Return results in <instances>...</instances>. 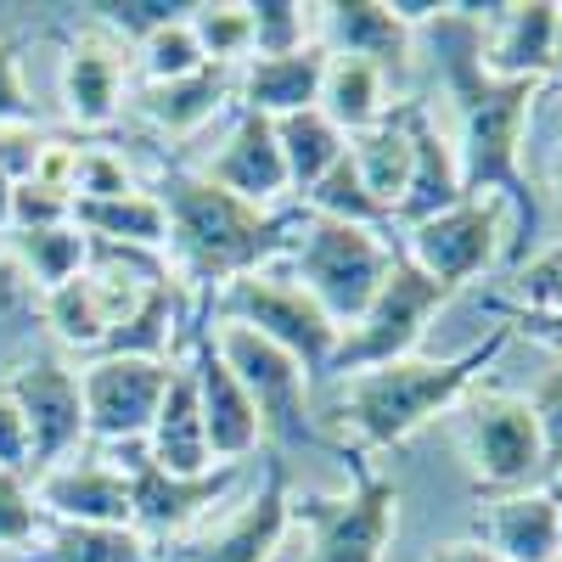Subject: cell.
I'll return each mask as SVG.
<instances>
[{
    "instance_id": "obj_1",
    "label": "cell",
    "mask_w": 562,
    "mask_h": 562,
    "mask_svg": "<svg viewBox=\"0 0 562 562\" xmlns=\"http://www.w3.org/2000/svg\"><path fill=\"white\" fill-rule=\"evenodd\" d=\"M501 7L479 18V7H445L428 34L439 45L445 90L456 102V158H461V192L467 198H501L512 214L506 259L518 270L540 243V198L524 175L529 147V113L540 85L535 79H501L484 68V29Z\"/></svg>"
},
{
    "instance_id": "obj_2",
    "label": "cell",
    "mask_w": 562,
    "mask_h": 562,
    "mask_svg": "<svg viewBox=\"0 0 562 562\" xmlns=\"http://www.w3.org/2000/svg\"><path fill=\"white\" fill-rule=\"evenodd\" d=\"M158 203L169 214V259L192 288L220 293L225 281L270 270L276 259H288L299 237V214L288 209H254L243 198L220 192L203 169H164Z\"/></svg>"
},
{
    "instance_id": "obj_3",
    "label": "cell",
    "mask_w": 562,
    "mask_h": 562,
    "mask_svg": "<svg viewBox=\"0 0 562 562\" xmlns=\"http://www.w3.org/2000/svg\"><path fill=\"white\" fill-rule=\"evenodd\" d=\"M512 344V326H495V333L461 355L428 360L411 355L394 366H371L355 371V378L338 383V422L355 434V450H400L411 434H422L428 422L450 416L467 394L479 389V378L501 360V349Z\"/></svg>"
},
{
    "instance_id": "obj_4",
    "label": "cell",
    "mask_w": 562,
    "mask_h": 562,
    "mask_svg": "<svg viewBox=\"0 0 562 562\" xmlns=\"http://www.w3.org/2000/svg\"><path fill=\"white\" fill-rule=\"evenodd\" d=\"M158 281H169V265L158 254L90 243V265L74 281H63L57 293H40V326L63 349L102 355L135 321V310L147 304V293L158 288Z\"/></svg>"
},
{
    "instance_id": "obj_5",
    "label": "cell",
    "mask_w": 562,
    "mask_h": 562,
    "mask_svg": "<svg viewBox=\"0 0 562 562\" xmlns=\"http://www.w3.org/2000/svg\"><path fill=\"white\" fill-rule=\"evenodd\" d=\"M394 254H400V248H389L383 231L304 214V220H299V237H293V248H288V276L299 281V288H304L326 315H333V326L344 333V326H355L360 310L378 299Z\"/></svg>"
},
{
    "instance_id": "obj_6",
    "label": "cell",
    "mask_w": 562,
    "mask_h": 562,
    "mask_svg": "<svg viewBox=\"0 0 562 562\" xmlns=\"http://www.w3.org/2000/svg\"><path fill=\"white\" fill-rule=\"evenodd\" d=\"M450 304V288L434 276H422L405 254H394L389 276L378 299L360 310L355 326H344V338L326 360V378H355V371H371V366H394V360H411L428 338V326L439 321V310Z\"/></svg>"
},
{
    "instance_id": "obj_7",
    "label": "cell",
    "mask_w": 562,
    "mask_h": 562,
    "mask_svg": "<svg viewBox=\"0 0 562 562\" xmlns=\"http://www.w3.org/2000/svg\"><path fill=\"white\" fill-rule=\"evenodd\" d=\"M293 524L310 529L304 562H389V546L400 529V490L355 450L349 490L344 495H299Z\"/></svg>"
},
{
    "instance_id": "obj_8",
    "label": "cell",
    "mask_w": 562,
    "mask_h": 562,
    "mask_svg": "<svg viewBox=\"0 0 562 562\" xmlns=\"http://www.w3.org/2000/svg\"><path fill=\"white\" fill-rule=\"evenodd\" d=\"M450 416H456V439H461V456H467V467H473L479 490L518 495V490H535V479L551 473L535 405L524 394L473 389Z\"/></svg>"
},
{
    "instance_id": "obj_9",
    "label": "cell",
    "mask_w": 562,
    "mask_h": 562,
    "mask_svg": "<svg viewBox=\"0 0 562 562\" xmlns=\"http://www.w3.org/2000/svg\"><path fill=\"white\" fill-rule=\"evenodd\" d=\"M214 315L220 321H243L254 326L259 338H270L276 349H288L310 378H326V360H333L338 349V326L333 315H326L299 281L288 270H254V276H237L225 281V288L214 293Z\"/></svg>"
},
{
    "instance_id": "obj_10",
    "label": "cell",
    "mask_w": 562,
    "mask_h": 562,
    "mask_svg": "<svg viewBox=\"0 0 562 562\" xmlns=\"http://www.w3.org/2000/svg\"><path fill=\"white\" fill-rule=\"evenodd\" d=\"M209 333H214V349H220L225 371L254 400V411L265 422V439H281V445L310 439V383H315L310 371L243 321H214Z\"/></svg>"
},
{
    "instance_id": "obj_11",
    "label": "cell",
    "mask_w": 562,
    "mask_h": 562,
    "mask_svg": "<svg viewBox=\"0 0 562 562\" xmlns=\"http://www.w3.org/2000/svg\"><path fill=\"white\" fill-rule=\"evenodd\" d=\"M175 378V360L153 355H90L79 366V400H85V434L102 450L135 445L153 434Z\"/></svg>"
},
{
    "instance_id": "obj_12",
    "label": "cell",
    "mask_w": 562,
    "mask_h": 562,
    "mask_svg": "<svg viewBox=\"0 0 562 562\" xmlns=\"http://www.w3.org/2000/svg\"><path fill=\"white\" fill-rule=\"evenodd\" d=\"M506 237H512V214L501 198H461L456 209L405 231V259L456 293L506 259Z\"/></svg>"
},
{
    "instance_id": "obj_13",
    "label": "cell",
    "mask_w": 562,
    "mask_h": 562,
    "mask_svg": "<svg viewBox=\"0 0 562 562\" xmlns=\"http://www.w3.org/2000/svg\"><path fill=\"white\" fill-rule=\"evenodd\" d=\"M108 461L130 479V506H135V535H192L203 518H214V506H225L231 484L243 479V467H214L198 479H175L147 456V439L135 445H113Z\"/></svg>"
},
{
    "instance_id": "obj_14",
    "label": "cell",
    "mask_w": 562,
    "mask_h": 562,
    "mask_svg": "<svg viewBox=\"0 0 562 562\" xmlns=\"http://www.w3.org/2000/svg\"><path fill=\"white\" fill-rule=\"evenodd\" d=\"M0 389L12 394V405L29 422V445H34V473L79 456L85 434V400H79V371L63 355H23Z\"/></svg>"
},
{
    "instance_id": "obj_15",
    "label": "cell",
    "mask_w": 562,
    "mask_h": 562,
    "mask_svg": "<svg viewBox=\"0 0 562 562\" xmlns=\"http://www.w3.org/2000/svg\"><path fill=\"white\" fill-rule=\"evenodd\" d=\"M293 529V490H288V467L270 461L265 484L231 512V518L209 524L203 535L186 540V562H276L281 540Z\"/></svg>"
},
{
    "instance_id": "obj_16",
    "label": "cell",
    "mask_w": 562,
    "mask_h": 562,
    "mask_svg": "<svg viewBox=\"0 0 562 562\" xmlns=\"http://www.w3.org/2000/svg\"><path fill=\"white\" fill-rule=\"evenodd\" d=\"M186 371L198 383V405H203V434H209V456L220 467H243L259 445H265V422L254 411V400L243 394V383L225 371L214 333L198 326L192 333V355H186Z\"/></svg>"
},
{
    "instance_id": "obj_17",
    "label": "cell",
    "mask_w": 562,
    "mask_h": 562,
    "mask_svg": "<svg viewBox=\"0 0 562 562\" xmlns=\"http://www.w3.org/2000/svg\"><path fill=\"white\" fill-rule=\"evenodd\" d=\"M34 501L45 524H108V529H135L130 506V479L108 456H68L45 467L34 479Z\"/></svg>"
},
{
    "instance_id": "obj_18",
    "label": "cell",
    "mask_w": 562,
    "mask_h": 562,
    "mask_svg": "<svg viewBox=\"0 0 562 562\" xmlns=\"http://www.w3.org/2000/svg\"><path fill=\"white\" fill-rule=\"evenodd\" d=\"M130 97V45L90 23L63 57V108L79 130H108Z\"/></svg>"
},
{
    "instance_id": "obj_19",
    "label": "cell",
    "mask_w": 562,
    "mask_h": 562,
    "mask_svg": "<svg viewBox=\"0 0 562 562\" xmlns=\"http://www.w3.org/2000/svg\"><path fill=\"white\" fill-rule=\"evenodd\" d=\"M405 130H411V180H405V198L394 203V225H422L445 209H456L461 192V158H456V140L439 130V119L428 113V102H405Z\"/></svg>"
},
{
    "instance_id": "obj_20",
    "label": "cell",
    "mask_w": 562,
    "mask_h": 562,
    "mask_svg": "<svg viewBox=\"0 0 562 562\" xmlns=\"http://www.w3.org/2000/svg\"><path fill=\"white\" fill-rule=\"evenodd\" d=\"M203 175L220 192L243 198L254 209H276L281 198H293L288 164H281V147H276V124L259 113H237V124H231V135L220 140V153L209 158Z\"/></svg>"
},
{
    "instance_id": "obj_21",
    "label": "cell",
    "mask_w": 562,
    "mask_h": 562,
    "mask_svg": "<svg viewBox=\"0 0 562 562\" xmlns=\"http://www.w3.org/2000/svg\"><path fill=\"white\" fill-rule=\"evenodd\" d=\"M562 45V7L557 0H518V7H501L484 29V68L501 79H551Z\"/></svg>"
},
{
    "instance_id": "obj_22",
    "label": "cell",
    "mask_w": 562,
    "mask_h": 562,
    "mask_svg": "<svg viewBox=\"0 0 562 562\" xmlns=\"http://www.w3.org/2000/svg\"><path fill=\"white\" fill-rule=\"evenodd\" d=\"M315 40L326 57H360L383 74H405L411 29L394 18L389 0H333L315 7Z\"/></svg>"
},
{
    "instance_id": "obj_23",
    "label": "cell",
    "mask_w": 562,
    "mask_h": 562,
    "mask_svg": "<svg viewBox=\"0 0 562 562\" xmlns=\"http://www.w3.org/2000/svg\"><path fill=\"white\" fill-rule=\"evenodd\" d=\"M479 540L501 562H551V557H562V490L495 495L479 512Z\"/></svg>"
},
{
    "instance_id": "obj_24",
    "label": "cell",
    "mask_w": 562,
    "mask_h": 562,
    "mask_svg": "<svg viewBox=\"0 0 562 562\" xmlns=\"http://www.w3.org/2000/svg\"><path fill=\"white\" fill-rule=\"evenodd\" d=\"M321 74H326L321 45H304V52H293V57H248L237 68V108L259 113V119L304 113L321 97Z\"/></svg>"
},
{
    "instance_id": "obj_25",
    "label": "cell",
    "mask_w": 562,
    "mask_h": 562,
    "mask_svg": "<svg viewBox=\"0 0 562 562\" xmlns=\"http://www.w3.org/2000/svg\"><path fill=\"white\" fill-rule=\"evenodd\" d=\"M225 102H237V68H203V74L135 90V113L147 119L158 135H169V140L198 135Z\"/></svg>"
},
{
    "instance_id": "obj_26",
    "label": "cell",
    "mask_w": 562,
    "mask_h": 562,
    "mask_svg": "<svg viewBox=\"0 0 562 562\" xmlns=\"http://www.w3.org/2000/svg\"><path fill=\"white\" fill-rule=\"evenodd\" d=\"M147 456L175 479H198V473H214V456H209V434H203V405H198V383L186 360H175V378H169V394H164V411L147 434Z\"/></svg>"
},
{
    "instance_id": "obj_27",
    "label": "cell",
    "mask_w": 562,
    "mask_h": 562,
    "mask_svg": "<svg viewBox=\"0 0 562 562\" xmlns=\"http://www.w3.org/2000/svg\"><path fill=\"white\" fill-rule=\"evenodd\" d=\"M74 225L102 248H135V254H164L169 248V214L158 192H124L108 203H74Z\"/></svg>"
},
{
    "instance_id": "obj_28",
    "label": "cell",
    "mask_w": 562,
    "mask_h": 562,
    "mask_svg": "<svg viewBox=\"0 0 562 562\" xmlns=\"http://www.w3.org/2000/svg\"><path fill=\"white\" fill-rule=\"evenodd\" d=\"M315 108L355 140V135H366L371 124L389 119V74L371 68V63H360V57H326Z\"/></svg>"
},
{
    "instance_id": "obj_29",
    "label": "cell",
    "mask_w": 562,
    "mask_h": 562,
    "mask_svg": "<svg viewBox=\"0 0 562 562\" xmlns=\"http://www.w3.org/2000/svg\"><path fill=\"white\" fill-rule=\"evenodd\" d=\"M7 254L23 270V281L34 293H57L63 281H74L90 265V237L68 220V225H45V231H7Z\"/></svg>"
},
{
    "instance_id": "obj_30",
    "label": "cell",
    "mask_w": 562,
    "mask_h": 562,
    "mask_svg": "<svg viewBox=\"0 0 562 562\" xmlns=\"http://www.w3.org/2000/svg\"><path fill=\"white\" fill-rule=\"evenodd\" d=\"M506 299H512V310H501V326H529L535 321L540 338L562 344V237L512 270Z\"/></svg>"
},
{
    "instance_id": "obj_31",
    "label": "cell",
    "mask_w": 562,
    "mask_h": 562,
    "mask_svg": "<svg viewBox=\"0 0 562 562\" xmlns=\"http://www.w3.org/2000/svg\"><path fill=\"white\" fill-rule=\"evenodd\" d=\"M270 124H276V147H281V164H288L293 198H304L310 186L349 153V135H344L333 119H326L321 108H304V113H288V119H270Z\"/></svg>"
},
{
    "instance_id": "obj_32",
    "label": "cell",
    "mask_w": 562,
    "mask_h": 562,
    "mask_svg": "<svg viewBox=\"0 0 562 562\" xmlns=\"http://www.w3.org/2000/svg\"><path fill=\"white\" fill-rule=\"evenodd\" d=\"M349 164L366 180V192L378 198L389 214L405 198V180H411V130H405V108H394L383 124H371L366 135L349 140Z\"/></svg>"
},
{
    "instance_id": "obj_33",
    "label": "cell",
    "mask_w": 562,
    "mask_h": 562,
    "mask_svg": "<svg viewBox=\"0 0 562 562\" xmlns=\"http://www.w3.org/2000/svg\"><path fill=\"white\" fill-rule=\"evenodd\" d=\"M23 562H147V540L108 524H45Z\"/></svg>"
},
{
    "instance_id": "obj_34",
    "label": "cell",
    "mask_w": 562,
    "mask_h": 562,
    "mask_svg": "<svg viewBox=\"0 0 562 562\" xmlns=\"http://www.w3.org/2000/svg\"><path fill=\"white\" fill-rule=\"evenodd\" d=\"M304 203V214H315V220H344V225H366V231H389L394 225V214L366 192V180L355 175V164H349V153L326 169L310 192L299 198Z\"/></svg>"
},
{
    "instance_id": "obj_35",
    "label": "cell",
    "mask_w": 562,
    "mask_h": 562,
    "mask_svg": "<svg viewBox=\"0 0 562 562\" xmlns=\"http://www.w3.org/2000/svg\"><path fill=\"white\" fill-rule=\"evenodd\" d=\"M203 57L214 68H243L254 57V23H248V0H203V7L186 12Z\"/></svg>"
},
{
    "instance_id": "obj_36",
    "label": "cell",
    "mask_w": 562,
    "mask_h": 562,
    "mask_svg": "<svg viewBox=\"0 0 562 562\" xmlns=\"http://www.w3.org/2000/svg\"><path fill=\"white\" fill-rule=\"evenodd\" d=\"M248 23H254V57H293L315 40V7L299 0H248Z\"/></svg>"
},
{
    "instance_id": "obj_37",
    "label": "cell",
    "mask_w": 562,
    "mask_h": 562,
    "mask_svg": "<svg viewBox=\"0 0 562 562\" xmlns=\"http://www.w3.org/2000/svg\"><path fill=\"white\" fill-rule=\"evenodd\" d=\"M135 63H140V74H147V85H169V79H186V74H203V68H214L209 57H203V45H198V34H192V23H164L158 34H147L135 45Z\"/></svg>"
},
{
    "instance_id": "obj_38",
    "label": "cell",
    "mask_w": 562,
    "mask_h": 562,
    "mask_svg": "<svg viewBox=\"0 0 562 562\" xmlns=\"http://www.w3.org/2000/svg\"><path fill=\"white\" fill-rule=\"evenodd\" d=\"M34 326H40V293L23 281V270L12 265L7 243H0V355L23 349Z\"/></svg>"
},
{
    "instance_id": "obj_39",
    "label": "cell",
    "mask_w": 562,
    "mask_h": 562,
    "mask_svg": "<svg viewBox=\"0 0 562 562\" xmlns=\"http://www.w3.org/2000/svg\"><path fill=\"white\" fill-rule=\"evenodd\" d=\"M45 535V512L29 473H0V551H29Z\"/></svg>"
},
{
    "instance_id": "obj_40",
    "label": "cell",
    "mask_w": 562,
    "mask_h": 562,
    "mask_svg": "<svg viewBox=\"0 0 562 562\" xmlns=\"http://www.w3.org/2000/svg\"><path fill=\"white\" fill-rule=\"evenodd\" d=\"M135 192V175L124 164V153L113 147H79V175H74V203H108Z\"/></svg>"
},
{
    "instance_id": "obj_41",
    "label": "cell",
    "mask_w": 562,
    "mask_h": 562,
    "mask_svg": "<svg viewBox=\"0 0 562 562\" xmlns=\"http://www.w3.org/2000/svg\"><path fill=\"white\" fill-rule=\"evenodd\" d=\"M34 124H40V108L23 79V40L0 34V130H34Z\"/></svg>"
},
{
    "instance_id": "obj_42",
    "label": "cell",
    "mask_w": 562,
    "mask_h": 562,
    "mask_svg": "<svg viewBox=\"0 0 562 562\" xmlns=\"http://www.w3.org/2000/svg\"><path fill=\"white\" fill-rule=\"evenodd\" d=\"M74 220V198L52 192L40 180H18L12 192V231H45V225H68Z\"/></svg>"
},
{
    "instance_id": "obj_43",
    "label": "cell",
    "mask_w": 562,
    "mask_h": 562,
    "mask_svg": "<svg viewBox=\"0 0 562 562\" xmlns=\"http://www.w3.org/2000/svg\"><path fill=\"white\" fill-rule=\"evenodd\" d=\"M535 405V422H540V439H546V467L562 473V360L551 371H540V383L524 394Z\"/></svg>"
},
{
    "instance_id": "obj_44",
    "label": "cell",
    "mask_w": 562,
    "mask_h": 562,
    "mask_svg": "<svg viewBox=\"0 0 562 562\" xmlns=\"http://www.w3.org/2000/svg\"><path fill=\"white\" fill-rule=\"evenodd\" d=\"M0 473H34V445H29V422L12 405V394L0 389Z\"/></svg>"
},
{
    "instance_id": "obj_45",
    "label": "cell",
    "mask_w": 562,
    "mask_h": 562,
    "mask_svg": "<svg viewBox=\"0 0 562 562\" xmlns=\"http://www.w3.org/2000/svg\"><path fill=\"white\" fill-rule=\"evenodd\" d=\"M422 562H501L484 540H445V546H434Z\"/></svg>"
},
{
    "instance_id": "obj_46",
    "label": "cell",
    "mask_w": 562,
    "mask_h": 562,
    "mask_svg": "<svg viewBox=\"0 0 562 562\" xmlns=\"http://www.w3.org/2000/svg\"><path fill=\"white\" fill-rule=\"evenodd\" d=\"M12 192H18V180H12L7 169H0V237L12 231Z\"/></svg>"
},
{
    "instance_id": "obj_47",
    "label": "cell",
    "mask_w": 562,
    "mask_h": 562,
    "mask_svg": "<svg viewBox=\"0 0 562 562\" xmlns=\"http://www.w3.org/2000/svg\"><path fill=\"white\" fill-rule=\"evenodd\" d=\"M551 186H557V198H562V153H557V164H551Z\"/></svg>"
},
{
    "instance_id": "obj_48",
    "label": "cell",
    "mask_w": 562,
    "mask_h": 562,
    "mask_svg": "<svg viewBox=\"0 0 562 562\" xmlns=\"http://www.w3.org/2000/svg\"><path fill=\"white\" fill-rule=\"evenodd\" d=\"M551 74H557V79H562V45H557V63H551Z\"/></svg>"
},
{
    "instance_id": "obj_49",
    "label": "cell",
    "mask_w": 562,
    "mask_h": 562,
    "mask_svg": "<svg viewBox=\"0 0 562 562\" xmlns=\"http://www.w3.org/2000/svg\"><path fill=\"white\" fill-rule=\"evenodd\" d=\"M551 562H562V557H551Z\"/></svg>"
}]
</instances>
